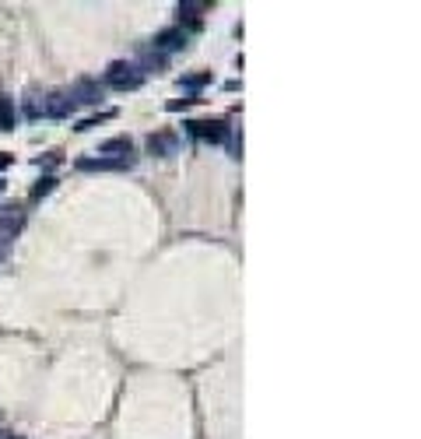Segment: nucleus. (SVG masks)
Instances as JSON below:
<instances>
[{
    "label": "nucleus",
    "instance_id": "f257e3e1",
    "mask_svg": "<svg viewBox=\"0 0 421 439\" xmlns=\"http://www.w3.org/2000/svg\"><path fill=\"white\" fill-rule=\"evenodd\" d=\"M106 85L116 88V92H137V88L144 85V74H141L134 64L116 60V64H109V71H106Z\"/></svg>",
    "mask_w": 421,
    "mask_h": 439
},
{
    "label": "nucleus",
    "instance_id": "f03ea898",
    "mask_svg": "<svg viewBox=\"0 0 421 439\" xmlns=\"http://www.w3.org/2000/svg\"><path fill=\"white\" fill-rule=\"evenodd\" d=\"M183 127H186L190 137L207 141V144H222V141H229V123H225V120H186Z\"/></svg>",
    "mask_w": 421,
    "mask_h": 439
},
{
    "label": "nucleus",
    "instance_id": "7ed1b4c3",
    "mask_svg": "<svg viewBox=\"0 0 421 439\" xmlns=\"http://www.w3.org/2000/svg\"><path fill=\"white\" fill-rule=\"evenodd\" d=\"M81 172H127L134 169V155L130 158H109V155H99V158H78L74 162Z\"/></svg>",
    "mask_w": 421,
    "mask_h": 439
},
{
    "label": "nucleus",
    "instance_id": "20e7f679",
    "mask_svg": "<svg viewBox=\"0 0 421 439\" xmlns=\"http://www.w3.org/2000/svg\"><path fill=\"white\" fill-rule=\"evenodd\" d=\"M176 151H179V134H172V130H155V134H148V155L169 158V155H176Z\"/></svg>",
    "mask_w": 421,
    "mask_h": 439
},
{
    "label": "nucleus",
    "instance_id": "39448f33",
    "mask_svg": "<svg viewBox=\"0 0 421 439\" xmlns=\"http://www.w3.org/2000/svg\"><path fill=\"white\" fill-rule=\"evenodd\" d=\"M71 113H74V102H71L67 92H50V95H43V116L64 120V116H71Z\"/></svg>",
    "mask_w": 421,
    "mask_h": 439
},
{
    "label": "nucleus",
    "instance_id": "423d86ee",
    "mask_svg": "<svg viewBox=\"0 0 421 439\" xmlns=\"http://www.w3.org/2000/svg\"><path fill=\"white\" fill-rule=\"evenodd\" d=\"M186 46V32L183 29H162V32H155V39H151V50H158L162 57L165 53H176V50H183Z\"/></svg>",
    "mask_w": 421,
    "mask_h": 439
},
{
    "label": "nucleus",
    "instance_id": "0eeeda50",
    "mask_svg": "<svg viewBox=\"0 0 421 439\" xmlns=\"http://www.w3.org/2000/svg\"><path fill=\"white\" fill-rule=\"evenodd\" d=\"M67 95H71L74 106H78V102H85V106H99V102H102V88H99V81H92V78L74 81V88H71Z\"/></svg>",
    "mask_w": 421,
    "mask_h": 439
},
{
    "label": "nucleus",
    "instance_id": "6e6552de",
    "mask_svg": "<svg viewBox=\"0 0 421 439\" xmlns=\"http://www.w3.org/2000/svg\"><path fill=\"white\" fill-rule=\"evenodd\" d=\"M22 229H25V211L18 204L0 207V232H4V236H18Z\"/></svg>",
    "mask_w": 421,
    "mask_h": 439
},
{
    "label": "nucleus",
    "instance_id": "1a4fd4ad",
    "mask_svg": "<svg viewBox=\"0 0 421 439\" xmlns=\"http://www.w3.org/2000/svg\"><path fill=\"white\" fill-rule=\"evenodd\" d=\"M176 11H179V22H186L193 32H200V25H204L200 15L207 11V4H200V0H179V8H176Z\"/></svg>",
    "mask_w": 421,
    "mask_h": 439
},
{
    "label": "nucleus",
    "instance_id": "9d476101",
    "mask_svg": "<svg viewBox=\"0 0 421 439\" xmlns=\"http://www.w3.org/2000/svg\"><path fill=\"white\" fill-rule=\"evenodd\" d=\"M99 155H109V158H130V155H134V141H130V137L102 141V144H99Z\"/></svg>",
    "mask_w": 421,
    "mask_h": 439
},
{
    "label": "nucleus",
    "instance_id": "9b49d317",
    "mask_svg": "<svg viewBox=\"0 0 421 439\" xmlns=\"http://www.w3.org/2000/svg\"><path fill=\"white\" fill-rule=\"evenodd\" d=\"M137 64H141V74H144V71H155V74H158V71H165V57H162L158 50H144Z\"/></svg>",
    "mask_w": 421,
    "mask_h": 439
},
{
    "label": "nucleus",
    "instance_id": "f8f14e48",
    "mask_svg": "<svg viewBox=\"0 0 421 439\" xmlns=\"http://www.w3.org/2000/svg\"><path fill=\"white\" fill-rule=\"evenodd\" d=\"M15 120H18L15 102L11 99H0V130H15Z\"/></svg>",
    "mask_w": 421,
    "mask_h": 439
},
{
    "label": "nucleus",
    "instance_id": "ddd939ff",
    "mask_svg": "<svg viewBox=\"0 0 421 439\" xmlns=\"http://www.w3.org/2000/svg\"><path fill=\"white\" fill-rule=\"evenodd\" d=\"M179 85H183L186 92H197V88L210 85V71H200V74H183V78H179Z\"/></svg>",
    "mask_w": 421,
    "mask_h": 439
},
{
    "label": "nucleus",
    "instance_id": "4468645a",
    "mask_svg": "<svg viewBox=\"0 0 421 439\" xmlns=\"http://www.w3.org/2000/svg\"><path fill=\"white\" fill-rule=\"evenodd\" d=\"M25 113H29L32 120L43 116V95H39V92H29V95H25Z\"/></svg>",
    "mask_w": 421,
    "mask_h": 439
},
{
    "label": "nucleus",
    "instance_id": "2eb2a0df",
    "mask_svg": "<svg viewBox=\"0 0 421 439\" xmlns=\"http://www.w3.org/2000/svg\"><path fill=\"white\" fill-rule=\"evenodd\" d=\"M116 116V109H102L99 116H88V120H81L74 130H92V127H99V123H106V120H113Z\"/></svg>",
    "mask_w": 421,
    "mask_h": 439
},
{
    "label": "nucleus",
    "instance_id": "dca6fc26",
    "mask_svg": "<svg viewBox=\"0 0 421 439\" xmlns=\"http://www.w3.org/2000/svg\"><path fill=\"white\" fill-rule=\"evenodd\" d=\"M53 186H57V176H43V179L32 186V200H43L46 193H53Z\"/></svg>",
    "mask_w": 421,
    "mask_h": 439
},
{
    "label": "nucleus",
    "instance_id": "f3484780",
    "mask_svg": "<svg viewBox=\"0 0 421 439\" xmlns=\"http://www.w3.org/2000/svg\"><path fill=\"white\" fill-rule=\"evenodd\" d=\"M36 165H39V169H53V165H60V151H50V155H39V158H36Z\"/></svg>",
    "mask_w": 421,
    "mask_h": 439
},
{
    "label": "nucleus",
    "instance_id": "a211bd4d",
    "mask_svg": "<svg viewBox=\"0 0 421 439\" xmlns=\"http://www.w3.org/2000/svg\"><path fill=\"white\" fill-rule=\"evenodd\" d=\"M229 141H232V158H243V130H229Z\"/></svg>",
    "mask_w": 421,
    "mask_h": 439
},
{
    "label": "nucleus",
    "instance_id": "6ab92c4d",
    "mask_svg": "<svg viewBox=\"0 0 421 439\" xmlns=\"http://www.w3.org/2000/svg\"><path fill=\"white\" fill-rule=\"evenodd\" d=\"M193 102H197V99H172V102H169V109H172V113H179V109H190Z\"/></svg>",
    "mask_w": 421,
    "mask_h": 439
},
{
    "label": "nucleus",
    "instance_id": "aec40b11",
    "mask_svg": "<svg viewBox=\"0 0 421 439\" xmlns=\"http://www.w3.org/2000/svg\"><path fill=\"white\" fill-rule=\"evenodd\" d=\"M0 439H25V435H18V432H11V428H0Z\"/></svg>",
    "mask_w": 421,
    "mask_h": 439
},
{
    "label": "nucleus",
    "instance_id": "412c9836",
    "mask_svg": "<svg viewBox=\"0 0 421 439\" xmlns=\"http://www.w3.org/2000/svg\"><path fill=\"white\" fill-rule=\"evenodd\" d=\"M4 190H8V179H0V197H4Z\"/></svg>",
    "mask_w": 421,
    "mask_h": 439
},
{
    "label": "nucleus",
    "instance_id": "4be33fe9",
    "mask_svg": "<svg viewBox=\"0 0 421 439\" xmlns=\"http://www.w3.org/2000/svg\"><path fill=\"white\" fill-rule=\"evenodd\" d=\"M0 257H4V250H0Z\"/></svg>",
    "mask_w": 421,
    "mask_h": 439
}]
</instances>
